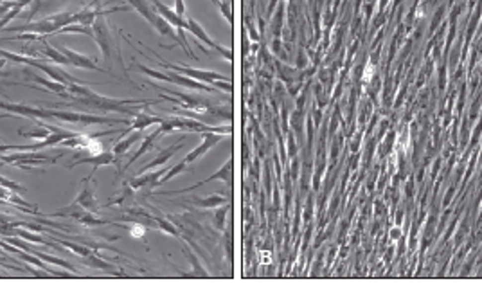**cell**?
I'll return each instance as SVG.
<instances>
[{"instance_id":"cell-9","label":"cell","mask_w":482,"mask_h":288,"mask_svg":"<svg viewBox=\"0 0 482 288\" xmlns=\"http://www.w3.org/2000/svg\"><path fill=\"white\" fill-rule=\"evenodd\" d=\"M162 121H164V117H159V115H150V113L146 112H139L133 115V121L132 124L124 130L123 133H130V132H142V130H146L148 126H152V124H161Z\"/></svg>"},{"instance_id":"cell-20","label":"cell","mask_w":482,"mask_h":288,"mask_svg":"<svg viewBox=\"0 0 482 288\" xmlns=\"http://www.w3.org/2000/svg\"><path fill=\"white\" fill-rule=\"evenodd\" d=\"M185 170H187V162H185V161L178 162V164L173 166V168H171L169 171H165L164 177H162V179L159 180V184H157V186H164L165 182H169L171 179H175V177H178L180 173H184Z\"/></svg>"},{"instance_id":"cell-34","label":"cell","mask_w":482,"mask_h":288,"mask_svg":"<svg viewBox=\"0 0 482 288\" xmlns=\"http://www.w3.org/2000/svg\"><path fill=\"white\" fill-rule=\"evenodd\" d=\"M211 2H213V4L216 5V7H218V5H220V4H222V0H211Z\"/></svg>"},{"instance_id":"cell-27","label":"cell","mask_w":482,"mask_h":288,"mask_svg":"<svg viewBox=\"0 0 482 288\" xmlns=\"http://www.w3.org/2000/svg\"><path fill=\"white\" fill-rule=\"evenodd\" d=\"M144 232H146V225L141 222L133 223V225L130 227V236H133V238H142L144 236Z\"/></svg>"},{"instance_id":"cell-25","label":"cell","mask_w":482,"mask_h":288,"mask_svg":"<svg viewBox=\"0 0 482 288\" xmlns=\"http://www.w3.org/2000/svg\"><path fill=\"white\" fill-rule=\"evenodd\" d=\"M16 236L24 238V240L27 241H33V243H43V245H49L47 241H43L42 236H36V234H31V232L27 231H16Z\"/></svg>"},{"instance_id":"cell-12","label":"cell","mask_w":482,"mask_h":288,"mask_svg":"<svg viewBox=\"0 0 482 288\" xmlns=\"http://www.w3.org/2000/svg\"><path fill=\"white\" fill-rule=\"evenodd\" d=\"M128 4H130V7H132V9L137 11L142 18L146 20L148 24L153 25V22H155V18H157L155 5L150 4L148 0H128Z\"/></svg>"},{"instance_id":"cell-5","label":"cell","mask_w":482,"mask_h":288,"mask_svg":"<svg viewBox=\"0 0 482 288\" xmlns=\"http://www.w3.org/2000/svg\"><path fill=\"white\" fill-rule=\"evenodd\" d=\"M94 173H95V170L92 168L90 175L85 177V179H83V182H81V186H83L81 193L78 194V198L74 200V202L80 203L81 207L86 209V211H90V213H97V211H99V205H97V200H95V194H94V188H95Z\"/></svg>"},{"instance_id":"cell-26","label":"cell","mask_w":482,"mask_h":288,"mask_svg":"<svg viewBox=\"0 0 482 288\" xmlns=\"http://www.w3.org/2000/svg\"><path fill=\"white\" fill-rule=\"evenodd\" d=\"M86 263L92 265V267H97V269H112V265L103 261L101 258H95V256H86Z\"/></svg>"},{"instance_id":"cell-15","label":"cell","mask_w":482,"mask_h":288,"mask_svg":"<svg viewBox=\"0 0 482 288\" xmlns=\"http://www.w3.org/2000/svg\"><path fill=\"white\" fill-rule=\"evenodd\" d=\"M139 139H141V132H137V130H135V133L128 135V137L123 133V139H119V141L114 144V148H112V153H114V155L117 157V161H119V157H123L124 153H126V151L130 150V148H132L133 142H137Z\"/></svg>"},{"instance_id":"cell-29","label":"cell","mask_w":482,"mask_h":288,"mask_svg":"<svg viewBox=\"0 0 482 288\" xmlns=\"http://www.w3.org/2000/svg\"><path fill=\"white\" fill-rule=\"evenodd\" d=\"M218 9L222 11L223 16H225V18L229 20V24H234V18H232V9H231V5H229L227 2H225V0H223V2L220 5H218Z\"/></svg>"},{"instance_id":"cell-1","label":"cell","mask_w":482,"mask_h":288,"mask_svg":"<svg viewBox=\"0 0 482 288\" xmlns=\"http://www.w3.org/2000/svg\"><path fill=\"white\" fill-rule=\"evenodd\" d=\"M76 101H81L83 104L90 106L99 112H117V113H132L128 110V104H139L142 103L141 99H114V97H106V96L95 94L90 89L83 87L81 94L74 97Z\"/></svg>"},{"instance_id":"cell-17","label":"cell","mask_w":482,"mask_h":288,"mask_svg":"<svg viewBox=\"0 0 482 288\" xmlns=\"http://www.w3.org/2000/svg\"><path fill=\"white\" fill-rule=\"evenodd\" d=\"M43 54H45V58H47L49 62L56 63V65H62V67H67L69 65V60H67V56L63 54L62 51L58 47H54V45H51L49 42L43 43Z\"/></svg>"},{"instance_id":"cell-21","label":"cell","mask_w":482,"mask_h":288,"mask_svg":"<svg viewBox=\"0 0 482 288\" xmlns=\"http://www.w3.org/2000/svg\"><path fill=\"white\" fill-rule=\"evenodd\" d=\"M18 133L22 135V137L34 139V141H43V139H47L49 135H51V128L43 126V128H38V130H33V132H22V130H20Z\"/></svg>"},{"instance_id":"cell-2","label":"cell","mask_w":482,"mask_h":288,"mask_svg":"<svg viewBox=\"0 0 482 288\" xmlns=\"http://www.w3.org/2000/svg\"><path fill=\"white\" fill-rule=\"evenodd\" d=\"M104 14H112V13H103L99 14L95 22L92 24V31H94V40L97 42L101 49V54H103L104 63L110 67L112 63V51H114V42H112V33H110V25L108 20L104 18Z\"/></svg>"},{"instance_id":"cell-13","label":"cell","mask_w":482,"mask_h":288,"mask_svg":"<svg viewBox=\"0 0 482 288\" xmlns=\"http://www.w3.org/2000/svg\"><path fill=\"white\" fill-rule=\"evenodd\" d=\"M180 148H182V141H180V142H176V144H175V146H173V148H165V150L159 151V155H157V159H155V161H153V162H150V164H146V166H144V168H142V170H139V175H141V173H146V171H152V170H155V168H159V166H164L165 162L169 161L171 157L175 155L176 151L180 150Z\"/></svg>"},{"instance_id":"cell-10","label":"cell","mask_w":482,"mask_h":288,"mask_svg":"<svg viewBox=\"0 0 482 288\" xmlns=\"http://www.w3.org/2000/svg\"><path fill=\"white\" fill-rule=\"evenodd\" d=\"M165 171L167 170L162 168V170L155 171V173H141V175H137L135 179L130 180V186H132V189H141V188H146V186L155 188V186L159 184V180L164 177Z\"/></svg>"},{"instance_id":"cell-6","label":"cell","mask_w":482,"mask_h":288,"mask_svg":"<svg viewBox=\"0 0 482 288\" xmlns=\"http://www.w3.org/2000/svg\"><path fill=\"white\" fill-rule=\"evenodd\" d=\"M202 144L200 146H196L194 150H191L187 155H185V159L184 161L187 162V164H191V162H194L196 159H200V157H203L205 153H207L209 150L213 146H216L218 142L222 141L223 139V135L222 133H214V132H203L202 133Z\"/></svg>"},{"instance_id":"cell-31","label":"cell","mask_w":482,"mask_h":288,"mask_svg":"<svg viewBox=\"0 0 482 288\" xmlns=\"http://www.w3.org/2000/svg\"><path fill=\"white\" fill-rule=\"evenodd\" d=\"M225 213H227V207H225V203H223V205H220V209L216 211V227H218V229H223Z\"/></svg>"},{"instance_id":"cell-11","label":"cell","mask_w":482,"mask_h":288,"mask_svg":"<svg viewBox=\"0 0 482 288\" xmlns=\"http://www.w3.org/2000/svg\"><path fill=\"white\" fill-rule=\"evenodd\" d=\"M152 27L155 29V31L159 34H162V36H169L171 40H173V42L178 43L180 47L184 49V43H182V40H180L178 33H176V29L173 27V25H171L169 22H167V20L164 18V16H161L159 13H157V18H155V22H153Z\"/></svg>"},{"instance_id":"cell-16","label":"cell","mask_w":482,"mask_h":288,"mask_svg":"<svg viewBox=\"0 0 482 288\" xmlns=\"http://www.w3.org/2000/svg\"><path fill=\"white\" fill-rule=\"evenodd\" d=\"M161 135H162L161 130H155V132H153V133H150V135H148V137L144 139V141H142V144H141V148H139L137 153H135V155H133L132 159H130V162H128L126 166H124V170H126V168H130V166H132L133 162L137 161L139 157H142V155H144V153H148V151H152L153 148H155V141H157V139H159V137H161Z\"/></svg>"},{"instance_id":"cell-32","label":"cell","mask_w":482,"mask_h":288,"mask_svg":"<svg viewBox=\"0 0 482 288\" xmlns=\"http://www.w3.org/2000/svg\"><path fill=\"white\" fill-rule=\"evenodd\" d=\"M175 13L178 14L182 20H187V13H185V4L184 0H175Z\"/></svg>"},{"instance_id":"cell-8","label":"cell","mask_w":482,"mask_h":288,"mask_svg":"<svg viewBox=\"0 0 482 288\" xmlns=\"http://www.w3.org/2000/svg\"><path fill=\"white\" fill-rule=\"evenodd\" d=\"M114 162H119L117 157L112 151H103L99 155H90V157H83V159H78L72 164H69V168H74V166H80V164H90L94 170H97L99 166H108V164H114Z\"/></svg>"},{"instance_id":"cell-3","label":"cell","mask_w":482,"mask_h":288,"mask_svg":"<svg viewBox=\"0 0 482 288\" xmlns=\"http://www.w3.org/2000/svg\"><path fill=\"white\" fill-rule=\"evenodd\" d=\"M185 31H189L191 34H193L198 42H202V43H205L207 47H211V49H214L216 52H220L225 60H229V62H232V51H227L225 47H222L220 43H216L213 40V38L209 36L207 33H205V29L202 27V25L196 22L194 18H191V16H187V20H185Z\"/></svg>"},{"instance_id":"cell-4","label":"cell","mask_w":482,"mask_h":288,"mask_svg":"<svg viewBox=\"0 0 482 288\" xmlns=\"http://www.w3.org/2000/svg\"><path fill=\"white\" fill-rule=\"evenodd\" d=\"M161 65L165 67V69H169V71L180 72V74L187 76V78H193V80H198V81H202V83H207V85H213L214 81L227 80L225 76L218 74V72H213V71H198V69H193V67L175 65V63H165V62H161Z\"/></svg>"},{"instance_id":"cell-18","label":"cell","mask_w":482,"mask_h":288,"mask_svg":"<svg viewBox=\"0 0 482 288\" xmlns=\"http://www.w3.org/2000/svg\"><path fill=\"white\" fill-rule=\"evenodd\" d=\"M193 202L196 203L198 207L213 209V207H220V205H223V203L227 202V198L222 196V194H211V196H207V198H193Z\"/></svg>"},{"instance_id":"cell-7","label":"cell","mask_w":482,"mask_h":288,"mask_svg":"<svg viewBox=\"0 0 482 288\" xmlns=\"http://www.w3.org/2000/svg\"><path fill=\"white\" fill-rule=\"evenodd\" d=\"M58 49H60V51H62L63 54L67 56V60H69V65L76 67V69H86V71L104 72L103 69H99V65L94 62V58L85 56V54L72 51V49H69V47H58Z\"/></svg>"},{"instance_id":"cell-33","label":"cell","mask_w":482,"mask_h":288,"mask_svg":"<svg viewBox=\"0 0 482 288\" xmlns=\"http://www.w3.org/2000/svg\"><path fill=\"white\" fill-rule=\"evenodd\" d=\"M391 238H393L394 241L400 240V238H402V229H400V227H393V229H391Z\"/></svg>"},{"instance_id":"cell-28","label":"cell","mask_w":482,"mask_h":288,"mask_svg":"<svg viewBox=\"0 0 482 288\" xmlns=\"http://www.w3.org/2000/svg\"><path fill=\"white\" fill-rule=\"evenodd\" d=\"M16 4H18L16 0H4V2H0V18L9 13Z\"/></svg>"},{"instance_id":"cell-24","label":"cell","mask_w":482,"mask_h":288,"mask_svg":"<svg viewBox=\"0 0 482 288\" xmlns=\"http://www.w3.org/2000/svg\"><path fill=\"white\" fill-rule=\"evenodd\" d=\"M62 243L67 247V249H71V251H74L76 254L83 256V258H86V256L92 254V251H90L88 247H85V245H76V243H72V241H62Z\"/></svg>"},{"instance_id":"cell-30","label":"cell","mask_w":482,"mask_h":288,"mask_svg":"<svg viewBox=\"0 0 482 288\" xmlns=\"http://www.w3.org/2000/svg\"><path fill=\"white\" fill-rule=\"evenodd\" d=\"M184 251H185V254L189 256L191 263H193V267H194V272H200V274H202V276H207V272H205V270H203L202 267H200L198 260H196V256H194V254H191V251H189V249H184Z\"/></svg>"},{"instance_id":"cell-23","label":"cell","mask_w":482,"mask_h":288,"mask_svg":"<svg viewBox=\"0 0 482 288\" xmlns=\"http://www.w3.org/2000/svg\"><path fill=\"white\" fill-rule=\"evenodd\" d=\"M155 222L157 225H159V229H162L164 232H167V234H171V236H180V232L176 231V227L173 225V223L167 220V218L164 216H155Z\"/></svg>"},{"instance_id":"cell-19","label":"cell","mask_w":482,"mask_h":288,"mask_svg":"<svg viewBox=\"0 0 482 288\" xmlns=\"http://www.w3.org/2000/svg\"><path fill=\"white\" fill-rule=\"evenodd\" d=\"M58 34H86V36L94 38V31H92V27H88V25H83V24H69L65 25V27H62L60 31H56Z\"/></svg>"},{"instance_id":"cell-14","label":"cell","mask_w":482,"mask_h":288,"mask_svg":"<svg viewBox=\"0 0 482 288\" xmlns=\"http://www.w3.org/2000/svg\"><path fill=\"white\" fill-rule=\"evenodd\" d=\"M232 168H234V161H229L227 164L222 166V170L218 171V173H214L213 177H209V179L202 180V182H198L196 186H193V188H187L184 189V191H180V193H185V191H193V189H198L200 186L207 184V182H211V180H222V182H225V184H231V177H232Z\"/></svg>"},{"instance_id":"cell-22","label":"cell","mask_w":482,"mask_h":288,"mask_svg":"<svg viewBox=\"0 0 482 288\" xmlns=\"http://www.w3.org/2000/svg\"><path fill=\"white\" fill-rule=\"evenodd\" d=\"M135 67H137V69H139V71H141V72H144V74H148V76H152V78H155V80H159V81H167V83H169V76L164 74V72L157 71V69H152V67L141 65V63H135Z\"/></svg>"}]
</instances>
